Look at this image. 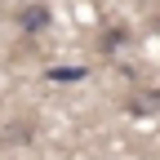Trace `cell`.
<instances>
[{
    "label": "cell",
    "mask_w": 160,
    "mask_h": 160,
    "mask_svg": "<svg viewBox=\"0 0 160 160\" xmlns=\"http://www.w3.org/2000/svg\"><path fill=\"white\" fill-rule=\"evenodd\" d=\"M49 80H58V85H71V80H85V71H80V67H53Z\"/></svg>",
    "instance_id": "3"
},
{
    "label": "cell",
    "mask_w": 160,
    "mask_h": 160,
    "mask_svg": "<svg viewBox=\"0 0 160 160\" xmlns=\"http://www.w3.org/2000/svg\"><path fill=\"white\" fill-rule=\"evenodd\" d=\"M129 111H133V116H156V111H160V89L133 93V98H129Z\"/></svg>",
    "instance_id": "2"
},
{
    "label": "cell",
    "mask_w": 160,
    "mask_h": 160,
    "mask_svg": "<svg viewBox=\"0 0 160 160\" xmlns=\"http://www.w3.org/2000/svg\"><path fill=\"white\" fill-rule=\"evenodd\" d=\"M13 22L22 27V36H40V31H49V22H53V9L45 5V0H36V5H22L13 13Z\"/></svg>",
    "instance_id": "1"
}]
</instances>
